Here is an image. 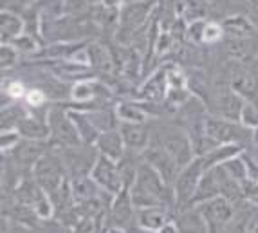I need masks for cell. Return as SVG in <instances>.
Returning a JSON list of instances; mask_svg holds the SVG:
<instances>
[{
    "label": "cell",
    "instance_id": "25",
    "mask_svg": "<svg viewBox=\"0 0 258 233\" xmlns=\"http://www.w3.org/2000/svg\"><path fill=\"white\" fill-rule=\"evenodd\" d=\"M71 118H73L74 125H76L78 134H80V139H82L83 145H96L99 138V132L98 129L94 127L89 116L85 114V110H69Z\"/></svg>",
    "mask_w": 258,
    "mask_h": 233
},
{
    "label": "cell",
    "instance_id": "4",
    "mask_svg": "<svg viewBox=\"0 0 258 233\" xmlns=\"http://www.w3.org/2000/svg\"><path fill=\"white\" fill-rule=\"evenodd\" d=\"M204 132L217 145H242L249 138H253V132L249 129H245L240 121L226 120V118L220 116L206 118V121H204Z\"/></svg>",
    "mask_w": 258,
    "mask_h": 233
},
{
    "label": "cell",
    "instance_id": "45",
    "mask_svg": "<svg viewBox=\"0 0 258 233\" xmlns=\"http://www.w3.org/2000/svg\"><path fill=\"white\" fill-rule=\"evenodd\" d=\"M157 233H179V231H177L175 224H173V222H170V224H166L163 229H159Z\"/></svg>",
    "mask_w": 258,
    "mask_h": 233
},
{
    "label": "cell",
    "instance_id": "37",
    "mask_svg": "<svg viewBox=\"0 0 258 233\" xmlns=\"http://www.w3.org/2000/svg\"><path fill=\"white\" fill-rule=\"evenodd\" d=\"M26 94H27L26 85H24L20 80H11L9 83H4V96H9L11 101H13V99L26 98Z\"/></svg>",
    "mask_w": 258,
    "mask_h": 233
},
{
    "label": "cell",
    "instance_id": "31",
    "mask_svg": "<svg viewBox=\"0 0 258 233\" xmlns=\"http://www.w3.org/2000/svg\"><path fill=\"white\" fill-rule=\"evenodd\" d=\"M251 40L247 36H229L226 40V52L229 56L238 58V60H244L251 54Z\"/></svg>",
    "mask_w": 258,
    "mask_h": 233
},
{
    "label": "cell",
    "instance_id": "10",
    "mask_svg": "<svg viewBox=\"0 0 258 233\" xmlns=\"http://www.w3.org/2000/svg\"><path fill=\"white\" fill-rule=\"evenodd\" d=\"M110 224L112 228L117 229H130L134 222H138V208L134 206L132 197H130V190L125 188L123 192L112 197L110 201Z\"/></svg>",
    "mask_w": 258,
    "mask_h": 233
},
{
    "label": "cell",
    "instance_id": "9",
    "mask_svg": "<svg viewBox=\"0 0 258 233\" xmlns=\"http://www.w3.org/2000/svg\"><path fill=\"white\" fill-rule=\"evenodd\" d=\"M197 208L206 219L210 233H222L235 219V206L222 195L210 199L206 203L199 204Z\"/></svg>",
    "mask_w": 258,
    "mask_h": 233
},
{
    "label": "cell",
    "instance_id": "38",
    "mask_svg": "<svg viewBox=\"0 0 258 233\" xmlns=\"http://www.w3.org/2000/svg\"><path fill=\"white\" fill-rule=\"evenodd\" d=\"M224 35V29L220 24H213V22H210V24H206L204 26V33H203V43H215L219 42L220 38H222Z\"/></svg>",
    "mask_w": 258,
    "mask_h": 233
},
{
    "label": "cell",
    "instance_id": "23",
    "mask_svg": "<svg viewBox=\"0 0 258 233\" xmlns=\"http://www.w3.org/2000/svg\"><path fill=\"white\" fill-rule=\"evenodd\" d=\"M219 195H220V186H219V177H217V170L208 168L204 172L201 183H199L197 192H195L189 206H199V204L206 203V201H210L213 197H219Z\"/></svg>",
    "mask_w": 258,
    "mask_h": 233
},
{
    "label": "cell",
    "instance_id": "19",
    "mask_svg": "<svg viewBox=\"0 0 258 233\" xmlns=\"http://www.w3.org/2000/svg\"><path fill=\"white\" fill-rule=\"evenodd\" d=\"M173 224L179 233H210L206 219L197 206H188L179 210Z\"/></svg>",
    "mask_w": 258,
    "mask_h": 233
},
{
    "label": "cell",
    "instance_id": "34",
    "mask_svg": "<svg viewBox=\"0 0 258 233\" xmlns=\"http://www.w3.org/2000/svg\"><path fill=\"white\" fill-rule=\"evenodd\" d=\"M238 121H240L245 129H249V130L258 129V103L244 101V107H242V110H240Z\"/></svg>",
    "mask_w": 258,
    "mask_h": 233
},
{
    "label": "cell",
    "instance_id": "29",
    "mask_svg": "<svg viewBox=\"0 0 258 233\" xmlns=\"http://www.w3.org/2000/svg\"><path fill=\"white\" fill-rule=\"evenodd\" d=\"M224 33H229L231 36H247L254 31L253 24L242 15H235L231 18H226L222 22Z\"/></svg>",
    "mask_w": 258,
    "mask_h": 233
},
{
    "label": "cell",
    "instance_id": "22",
    "mask_svg": "<svg viewBox=\"0 0 258 233\" xmlns=\"http://www.w3.org/2000/svg\"><path fill=\"white\" fill-rule=\"evenodd\" d=\"M71 192H73V201L78 204H85L96 201L99 192H103L96 185V181L91 176H78L71 177Z\"/></svg>",
    "mask_w": 258,
    "mask_h": 233
},
{
    "label": "cell",
    "instance_id": "18",
    "mask_svg": "<svg viewBox=\"0 0 258 233\" xmlns=\"http://www.w3.org/2000/svg\"><path fill=\"white\" fill-rule=\"evenodd\" d=\"M94 147L98 148L99 155L108 157V159H112V161H121L126 154L125 141H123V136H121L119 129L101 132Z\"/></svg>",
    "mask_w": 258,
    "mask_h": 233
},
{
    "label": "cell",
    "instance_id": "24",
    "mask_svg": "<svg viewBox=\"0 0 258 233\" xmlns=\"http://www.w3.org/2000/svg\"><path fill=\"white\" fill-rule=\"evenodd\" d=\"M26 27V22L24 18L18 17L17 13H11V11H2L0 15V31H2V43H11L15 38L26 33L24 31Z\"/></svg>",
    "mask_w": 258,
    "mask_h": 233
},
{
    "label": "cell",
    "instance_id": "42",
    "mask_svg": "<svg viewBox=\"0 0 258 233\" xmlns=\"http://www.w3.org/2000/svg\"><path fill=\"white\" fill-rule=\"evenodd\" d=\"M245 166H247V181L258 185V159H253L249 154H244Z\"/></svg>",
    "mask_w": 258,
    "mask_h": 233
},
{
    "label": "cell",
    "instance_id": "7",
    "mask_svg": "<svg viewBox=\"0 0 258 233\" xmlns=\"http://www.w3.org/2000/svg\"><path fill=\"white\" fill-rule=\"evenodd\" d=\"M159 147H163L168 154L172 155L173 161L179 164V168H184L186 164H189L191 161L197 157L191 145V139L186 132H182L181 129H168L164 130L159 138Z\"/></svg>",
    "mask_w": 258,
    "mask_h": 233
},
{
    "label": "cell",
    "instance_id": "27",
    "mask_svg": "<svg viewBox=\"0 0 258 233\" xmlns=\"http://www.w3.org/2000/svg\"><path fill=\"white\" fill-rule=\"evenodd\" d=\"M119 118V121H126V123H147L148 110L141 107L136 101H121L117 107L114 108Z\"/></svg>",
    "mask_w": 258,
    "mask_h": 233
},
{
    "label": "cell",
    "instance_id": "39",
    "mask_svg": "<svg viewBox=\"0 0 258 233\" xmlns=\"http://www.w3.org/2000/svg\"><path fill=\"white\" fill-rule=\"evenodd\" d=\"M22 136L18 134L17 130H6V132H2V152H11L15 147H17L18 143H20Z\"/></svg>",
    "mask_w": 258,
    "mask_h": 233
},
{
    "label": "cell",
    "instance_id": "14",
    "mask_svg": "<svg viewBox=\"0 0 258 233\" xmlns=\"http://www.w3.org/2000/svg\"><path fill=\"white\" fill-rule=\"evenodd\" d=\"M45 152H47L45 141H33V139L22 138L17 147L11 152H6V154H9V157L15 161V164H17L18 168L33 170L36 161H38Z\"/></svg>",
    "mask_w": 258,
    "mask_h": 233
},
{
    "label": "cell",
    "instance_id": "26",
    "mask_svg": "<svg viewBox=\"0 0 258 233\" xmlns=\"http://www.w3.org/2000/svg\"><path fill=\"white\" fill-rule=\"evenodd\" d=\"M89 54H91V65L96 71L103 74H112L116 62H114L112 52L105 47L103 43H92V45H89Z\"/></svg>",
    "mask_w": 258,
    "mask_h": 233
},
{
    "label": "cell",
    "instance_id": "36",
    "mask_svg": "<svg viewBox=\"0 0 258 233\" xmlns=\"http://www.w3.org/2000/svg\"><path fill=\"white\" fill-rule=\"evenodd\" d=\"M18 54L20 52L15 49L13 43H2V49H0V65H2V69H9V67H13L18 60Z\"/></svg>",
    "mask_w": 258,
    "mask_h": 233
},
{
    "label": "cell",
    "instance_id": "8",
    "mask_svg": "<svg viewBox=\"0 0 258 233\" xmlns=\"http://www.w3.org/2000/svg\"><path fill=\"white\" fill-rule=\"evenodd\" d=\"M65 168L71 177L78 176H91L96 161L99 157V152L94 145H76V147H67L61 152Z\"/></svg>",
    "mask_w": 258,
    "mask_h": 233
},
{
    "label": "cell",
    "instance_id": "12",
    "mask_svg": "<svg viewBox=\"0 0 258 233\" xmlns=\"http://www.w3.org/2000/svg\"><path fill=\"white\" fill-rule=\"evenodd\" d=\"M143 159L147 161L150 166H154L159 172V176L164 179V183L170 186L173 185V181H175L179 172H181L179 164L173 161L172 155L168 154L163 147H159V145H150L147 150L143 152Z\"/></svg>",
    "mask_w": 258,
    "mask_h": 233
},
{
    "label": "cell",
    "instance_id": "43",
    "mask_svg": "<svg viewBox=\"0 0 258 233\" xmlns=\"http://www.w3.org/2000/svg\"><path fill=\"white\" fill-rule=\"evenodd\" d=\"M245 233H258V208L245 220Z\"/></svg>",
    "mask_w": 258,
    "mask_h": 233
},
{
    "label": "cell",
    "instance_id": "1",
    "mask_svg": "<svg viewBox=\"0 0 258 233\" xmlns=\"http://www.w3.org/2000/svg\"><path fill=\"white\" fill-rule=\"evenodd\" d=\"M130 190L134 206L147 208V206H170V201L175 204V195L173 188L164 183V179L159 176V172L150 166L147 161L139 164L136 179H134Z\"/></svg>",
    "mask_w": 258,
    "mask_h": 233
},
{
    "label": "cell",
    "instance_id": "40",
    "mask_svg": "<svg viewBox=\"0 0 258 233\" xmlns=\"http://www.w3.org/2000/svg\"><path fill=\"white\" fill-rule=\"evenodd\" d=\"M43 101H45V92H43L42 89L35 87V89H29V91H27L26 103L29 105V107H42Z\"/></svg>",
    "mask_w": 258,
    "mask_h": 233
},
{
    "label": "cell",
    "instance_id": "32",
    "mask_svg": "<svg viewBox=\"0 0 258 233\" xmlns=\"http://www.w3.org/2000/svg\"><path fill=\"white\" fill-rule=\"evenodd\" d=\"M98 83L92 80H82L71 89V98L80 103H89L98 96Z\"/></svg>",
    "mask_w": 258,
    "mask_h": 233
},
{
    "label": "cell",
    "instance_id": "28",
    "mask_svg": "<svg viewBox=\"0 0 258 233\" xmlns=\"http://www.w3.org/2000/svg\"><path fill=\"white\" fill-rule=\"evenodd\" d=\"M26 107H22L18 103L4 105L2 107V132L6 130H17L18 123L27 116Z\"/></svg>",
    "mask_w": 258,
    "mask_h": 233
},
{
    "label": "cell",
    "instance_id": "11",
    "mask_svg": "<svg viewBox=\"0 0 258 233\" xmlns=\"http://www.w3.org/2000/svg\"><path fill=\"white\" fill-rule=\"evenodd\" d=\"M213 103H215V108L220 118L238 121L240 110L244 107V99L233 91L229 82H226L215 85V89H213Z\"/></svg>",
    "mask_w": 258,
    "mask_h": 233
},
{
    "label": "cell",
    "instance_id": "48",
    "mask_svg": "<svg viewBox=\"0 0 258 233\" xmlns=\"http://www.w3.org/2000/svg\"><path fill=\"white\" fill-rule=\"evenodd\" d=\"M242 2H244V0H242Z\"/></svg>",
    "mask_w": 258,
    "mask_h": 233
},
{
    "label": "cell",
    "instance_id": "6",
    "mask_svg": "<svg viewBox=\"0 0 258 233\" xmlns=\"http://www.w3.org/2000/svg\"><path fill=\"white\" fill-rule=\"evenodd\" d=\"M91 177L96 181V185L103 190V194L110 195V197H116L119 192H123L126 188L117 161H112L108 157H103V155L98 157L94 168L91 172Z\"/></svg>",
    "mask_w": 258,
    "mask_h": 233
},
{
    "label": "cell",
    "instance_id": "41",
    "mask_svg": "<svg viewBox=\"0 0 258 233\" xmlns=\"http://www.w3.org/2000/svg\"><path fill=\"white\" fill-rule=\"evenodd\" d=\"M94 229H96V220L91 215L82 217L74 224V233H94Z\"/></svg>",
    "mask_w": 258,
    "mask_h": 233
},
{
    "label": "cell",
    "instance_id": "47",
    "mask_svg": "<svg viewBox=\"0 0 258 233\" xmlns=\"http://www.w3.org/2000/svg\"><path fill=\"white\" fill-rule=\"evenodd\" d=\"M249 2H251L253 6H256V8H258V0H249Z\"/></svg>",
    "mask_w": 258,
    "mask_h": 233
},
{
    "label": "cell",
    "instance_id": "15",
    "mask_svg": "<svg viewBox=\"0 0 258 233\" xmlns=\"http://www.w3.org/2000/svg\"><path fill=\"white\" fill-rule=\"evenodd\" d=\"M119 132L123 136V141H125V147L128 152L143 154L152 145V134L147 123H126V121H121Z\"/></svg>",
    "mask_w": 258,
    "mask_h": 233
},
{
    "label": "cell",
    "instance_id": "3",
    "mask_svg": "<svg viewBox=\"0 0 258 233\" xmlns=\"http://www.w3.org/2000/svg\"><path fill=\"white\" fill-rule=\"evenodd\" d=\"M206 170L208 168L204 164V159L201 155H197L191 163L186 164L184 168L179 172V176L172 185L173 195H175V208L182 210V208H188L191 204V199H194L199 183H201Z\"/></svg>",
    "mask_w": 258,
    "mask_h": 233
},
{
    "label": "cell",
    "instance_id": "16",
    "mask_svg": "<svg viewBox=\"0 0 258 233\" xmlns=\"http://www.w3.org/2000/svg\"><path fill=\"white\" fill-rule=\"evenodd\" d=\"M154 2H126L119 11V31L134 33L150 15Z\"/></svg>",
    "mask_w": 258,
    "mask_h": 233
},
{
    "label": "cell",
    "instance_id": "35",
    "mask_svg": "<svg viewBox=\"0 0 258 233\" xmlns=\"http://www.w3.org/2000/svg\"><path fill=\"white\" fill-rule=\"evenodd\" d=\"M11 43H13L15 49H17L20 54H35V52L40 51L38 42H36L29 33H22V35L18 36V38H15Z\"/></svg>",
    "mask_w": 258,
    "mask_h": 233
},
{
    "label": "cell",
    "instance_id": "17",
    "mask_svg": "<svg viewBox=\"0 0 258 233\" xmlns=\"http://www.w3.org/2000/svg\"><path fill=\"white\" fill-rule=\"evenodd\" d=\"M170 94V83H168V71L159 69L155 71L150 78H148L145 85L141 87L138 98L150 101V103H159Z\"/></svg>",
    "mask_w": 258,
    "mask_h": 233
},
{
    "label": "cell",
    "instance_id": "2",
    "mask_svg": "<svg viewBox=\"0 0 258 233\" xmlns=\"http://www.w3.org/2000/svg\"><path fill=\"white\" fill-rule=\"evenodd\" d=\"M31 172H33V179L36 181V185L49 195H52L60 186H63L65 183L69 181L67 179L69 173H67V168H65L61 154L45 152L36 161V164L33 166Z\"/></svg>",
    "mask_w": 258,
    "mask_h": 233
},
{
    "label": "cell",
    "instance_id": "46",
    "mask_svg": "<svg viewBox=\"0 0 258 233\" xmlns=\"http://www.w3.org/2000/svg\"><path fill=\"white\" fill-rule=\"evenodd\" d=\"M107 233H126V231H123V229H117V228H110Z\"/></svg>",
    "mask_w": 258,
    "mask_h": 233
},
{
    "label": "cell",
    "instance_id": "20",
    "mask_svg": "<svg viewBox=\"0 0 258 233\" xmlns=\"http://www.w3.org/2000/svg\"><path fill=\"white\" fill-rule=\"evenodd\" d=\"M170 224V213L164 206H147L138 210V226L145 231L157 233Z\"/></svg>",
    "mask_w": 258,
    "mask_h": 233
},
{
    "label": "cell",
    "instance_id": "30",
    "mask_svg": "<svg viewBox=\"0 0 258 233\" xmlns=\"http://www.w3.org/2000/svg\"><path fill=\"white\" fill-rule=\"evenodd\" d=\"M219 166H222L224 172L228 173L231 179H235L237 183H240V185H244V183L247 181V166H245L244 152H242L240 155H235V157L228 159L226 163L219 164Z\"/></svg>",
    "mask_w": 258,
    "mask_h": 233
},
{
    "label": "cell",
    "instance_id": "44",
    "mask_svg": "<svg viewBox=\"0 0 258 233\" xmlns=\"http://www.w3.org/2000/svg\"><path fill=\"white\" fill-rule=\"evenodd\" d=\"M123 2H126V0H101V4L105 6V8H112V9H119L123 8Z\"/></svg>",
    "mask_w": 258,
    "mask_h": 233
},
{
    "label": "cell",
    "instance_id": "5",
    "mask_svg": "<svg viewBox=\"0 0 258 233\" xmlns=\"http://www.w3.org/2000/svg\"><path fill=\"white\" fill-rule=\"evenodd\" d=\"M47 123L51 130V139L61 148L83 145L69 110H65L63 107H52L47 112Z\"/></svg>",
    "mask_w": 258,
    "mask_h": 233
},
{
    "label": "cell",
    "instance_id": "13",
    "mask_svg": "<svg viewBox=\"0 0 258 233\" xmlns=\"http://www.w3.org/2000/svg\"><path fill=\"white\" fill-rule=\"evenodd\" d=\"M229 85L244 101L258 103V76L244 65L233 67L229 73Z\"/></svg>",
    "mask_w": 258,
    "mask_h": 233
},
{
    "label": "cell",
    "instance_id": "21",
    "mask_svg": "<svg viewBox=\"0 0 258 233\" xmlns=\"http://www.w3.org/2000/svg\"><path fill=\"white\" fill-rule=\"evenodd\" d=\"M17 132L24 139H33V141H47L51 138L47 118H38L35 114H27L24 120L18 123Z\"/></svg>",
    "mask_w": 258,
    "mask_h": 233
},
{
    "label": "cell",
    "instance_id": "33",
    "mask_svg": "<svg viewBox=\"0 0 258 233\" xmlns=\"http://www.w3.org/2000/svg\"><path fill=\"white\" fill-rule=\"evenodd\" d=\"M181 15H182V18L191 20V22L203 20V18L208 15L206 0H182Z\"/></svg>",
    "mask_w": 258,
    "mask_h": 233
}]
</instances>
